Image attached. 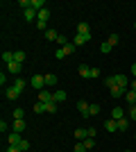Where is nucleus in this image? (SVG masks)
<instances>
[{
  "label": "nucleus",
  "mask_w": 136,
  "mask_h": 152,
  "mask_svg": "<svg viewBox=\"0 0 136 152\" xmlns=\"http://www.w3.org/2000/svg\"><path fill=\"white\" fill-rule=\"evenodd\" d=\"M30 86H32V89H36V91H43V86H45V75H34L32 80H30Z\"/></svg>",
  "instance_id": "nucleus-1"
},
{
  "label": "nucleus",
  "mask_w": 136,
  "mask_h": 152,
  "mask_svg": "<svg viewBox=\"0 0 136 152\" xmlns=\"http://www.w3.org/2000/svg\"><path fill=\"white\" fill-rule=\"evenodd\" d=\"M48 18H50V9H48V7L36 14V23H48Z\"/></svg>",
  "instance_id": "nucleus-2"
},
{
  "label": "nucleus",
  "mask_w": 136,
  "mask_h": 152,
  "mask_svg": "<svg viewBox=\"0 0 136 152\" xmlns=\"http://www.w3.org/2000/svg\"><path fill=\"white\" fill-rule=\"evenodd\" d=\"M39 102H43V104H48V102H55V100H52V93H50V91H39Z\"/></svg>",
  "instance_id": "nucleus-3"
},
{
  "label": "nucleus",
  "mask_w": 136,
  "mask_h": 152,
  "mask_svg": "<svg viewBox=\"0 0 136 152\" xmlns=\"http://www.w3.org/2000/svg\"><path fill=\"white\" fill-rule=\"evenodd\" d=\"M89 41H91V34H75V41H73V43L84 45V43H89Z\"/></svg>",
  "instance_id": "nucleus-4"
},
{
  "label": "nucleus",
  "mask_w": 136,
  "mask_h": 152,
  "mask_svg": "<svg viewBox=\"0 0 136 152\" xmlns=\"http://www.w3.org/2000/svg\"><path fill=\"white\" fill-rule=\"evenodd\" d=\"M89 107H91V104H89L86 100H79V102H77V109H79V114L84 116V118H89Z\"/></svg>",
  "instance_id": "nucleus-5"
},
{
  "label": "nucleus",
  "mask_w": 136,
  "mask_h": 152,
  "mask_svg": "<svg viewBox=\"0 0 136 152\" xmlns=\"http://www.w3.org/2000/svg\"><path fill=\"white\" fill-rule=\"evenodd\" d=\"M109 91H111V95H113V98H123L129 89H123V86H118V84H116V86H111Z\"/></svg>",
  "instance_id": "nucleus-6"
},
{
  "label": "nucleus",
  "mask_w": 136,
  "mask_h": 152,
  "mask_svg": "<svg viewBox=\"0 0 136 152\" xmlns=\"http://www.w3.org/2000/svg\"><path fill=\"white\" fill-rule=\"evenodd\" d=\"M20 68H23V64H18V61H12V64H7V70H9L12 75H18V73H20Z\"/></svg>",
  "instance_id": "nucleus-7"
},
{
  "label": "nucleus",
  "mask_w": 136,
  "mask_h": 152,
  "mask_svg": "<svg viewBox=\"0 0 136 152\" xmlns=\"http://www.w3.org/2000/svg\"><path fill=\"white\" fill-rule=\"evenodd\" d=\"M113 80H116V84H118V86H123V89H127V86H129L127 75H113Z\"/></svg>",
  "instance_id": "nucleus-8"
},
{
  "label": "nucleus",
  "mask_w": 136,
  "mask_h": 152,
  "mask_svg": "<svg viewBox=\"0 0 136 152\" xmlns=\"http://www.w3.org/2000/svg\"><path fill=\"white\" fill-rule=\"evenodd\" d=\"M104 129H107V132H111V134H116V132H118V121H113V118H111V121H107V123H104Z\"/></svg>",
  "instance_id": "nucleus-9"
},
{
  "label": "nucleus",
  "mask_w": 136,
  "mask_h": 152,
  "mask_svg": "<svg viewBox=\"0 0 136 152\" xmlns=\"http://www.w3.org/2000/svg\"><path fill=\"white\" fill-rule=\"evenodd\" d=\"M125 100H127V104H129V107H134L136 104V91H127V93H125Z\"/></svg>",
  "instance_id": "nucleus-10"
},
{
  "label": "nucleus",
  "mask_w": 136,
  "mask_h": 152,
  "mask_svg": "<svg viewBox=\"0 0 136 152\" xmlns=\"http://www.w3.org/2000/svg\"><path fill=\"white\" fill-rule=\"evenodd\" d=\"M52 100H55V102H64V100H66V91H64V89L55 91V93H52Z\"/></svg>",
  "instance_id": "nucleus-11"
},
{
  "label": "nucleus",
  "mask_w": 136,
  "mask_h": 152,
  "mask_svg": "<svg viewBox=\"0 0 136 152\" xmlns=\"http://www.w3.org/2000/svg\"><path fill=\"white\" fill-rule=\"evenodd\" d=\"M20 141H23V136H20L18 132H14V134H9V145H18Z\"/></svg>",
  "instance_id": "nucleus-12"
},
{
  "label": "nucleus",
  "mask_w": 136,
  "mask_h": 152,
  "mask_svg": "<svg viewBox=\"0 0 136 152\" xmlns=\"http://www.w3.org/2000/svg\"><path fill=\"white\" fill-rule=\"evenodd\" d=\"M18 95H20V91L16 89V86H9V89H7V98H9V100H16Z\"/></svg>",
  "instance_id": "nucleus-13"
},
{
  "label": "nucleus",
  "mask_w": 136,
  "mask_h": 152,
  "mask_svg": "<svg viewBox=\"0 0 136 152\" xmlns=\"http://www.w3.org/2000/svg\"><path fill=\"white\" fill-rule=\"evenodd\" d=\"M111 116H113V121H120V118H125V111L120 107H113V111H111Z\"/></svg>",
  "instance_id": "nucleus-14"
},
{
  "label": "nucleus",
  "mask_w": 136,
  "mask_h": 152,
  "mask_svg": "<svg viewBox=\"0 0 136 152\" xmlns=\"http://www.w3.org/2000/svg\"><path fill=\"white\" fill-rule=\"evenodd\" d=\"M34 9V12H41V9H45V2L43 0H32V5H30Z\"/></svg>",
  "instance_id": "nucleus-15"
},
{
  "label": "nucleus",
  "mask_w": 136,
  "mask_h": 152,
  "mask_svg": "<svg viewBox=\"0 0 136 152\" xmlns=\"http://www.w3.org/2000/svg\"><path fill=\"white\" fill-rule=\"evenodd\" d=\"M57 82H59L57 75H52V73H48V75H45V84H48V86H55Z\"/></svg>",
  "instance_id": "nucleus-16"
},
{
  "label": "nucleus",
  "mask_w": 136,
  "mask_h": 152,
  "mask_svg": "<svg viewBox=\"0 0 136 152\" xmlns=\"http://www.w3.org/2000/svg\"><path fill=\"white\" fill-rule=\"evenodd\" d=\"M12 127H14V132H18V134H20L23 129H25V121H14Z\"/></svg>",
  "instance_id": "nucleus-17"
},
{
  "label": "nucleus",
  "mask_w": 136,
  "mask_h": 152,
  "mask_svg": "<svg viewBox=\"0 0 136 152\" xmlns=\"http://www.w3.org/2000/svg\"><path fill=\"white\" fill-rule=\"evenodd\" d=\"M75 139H77V141H86V139H89L86 129H75Z\"/></svg>",
  "instance_id": "nucleus-18"
},
{
  "label": "nucleus",
  "mask_w": 136,
  "mask_h": 152,
  "mask_svg": "<svg viewBox=\"0 0 136 152\" xmlns=\"http://www.w3.org/2000/svg\"><path fill=\"white\" fill-rule=\"evenodd\" d=\"M79 77H91V68L86 66V64H82V66H79Z\"/></svg>",
  "instance_id": "nucleus-19"
},
{
  "label": "nucleus",
  "mask_w": 136,
  "mask_h": 152,
  "mask_svg": "<svg viewBox=\"0 0 136 152\" xmlns=\"http://www.w3.org/2000/svg\"><path fill=\"white\" fill-rule=\"evenodd\" d=\"M127 127H129L127 118H120V121H118V132H127Z\"/></svg>",
  "instance_id": "nucleus-20"
},
{
  "label": "nucleus",
  "mask_w": 136,
  "mask_h": 152,
  "mask_svg": "<svg viewBox=\"0 0 136 152\" xmlns=\"http://www.w3.org/2000/svg\"><path fill=\"white\" fill-rule=\"evenodd\" d=\"M14 61L23 64V61H25V52H23V50H16V52H14Z\"/></svg>",
  "instance_id": "nucleus-21"
},
{
  "label": "nucleus",
  "mask_w": 136,
  "mask_h": 152,
  "mask_svg": "<svg viewBox=\"0 0 136 152\" xmlns=\"http://www.w3.org/2000/svg\"><path fill=\"white\" fill-rule=\"evenodd\" d=\"M111 48H113V45H111L109 41H104V43L100 45V52H102V55H109V52H111Z\"/></svg>",
  "instance_id": "nucleus-22"
},
{
  "label": "nucleus",
  "mask_w": 136,
  "mask_h": 152,
  "mask_svg": "<svg viewBox=\"0 0 136 152\" xmlns=\"http://www.w3.org/2000/svg\"><path fill=\"white\" fill-rule=\"evenodd\" d=\"M45 114H57V102H48L45 104Z\"/></svg>",
  "instance_id": "nucleus-23"
},
{
  "label": "nucleus",
  "mask_w": 136,
  "mask_h": 152,
  "mask_svg": "<svg viewBox=\"0 0 136 152\" xmlns=\"http://www.w3.org/2000/svg\"><path fill=\"white\" fill-rule=\"evenodd\" d=\"M36 14H39V12H34L32 7H30V9H25V20H34V18H36Z\"/></svg>",
  "instance_id": "nucleus-24"
},
{
  "label": "nucleus",
  "mask_w": 136,
  "mask_h": 152,
  "mask_svg": "<svg viewBox=\"0 0 136 152\" xmlns=\"http://www.w3.org/2000/svg\"><path fill=\"white\" fill-rule=\"evenodd\" d=\"M77 34H91L89 32V23H79L77 25Z\"/></svg>",
  "instance_id": "nucleus-25"
},
{
  "label": "nucleus",
  "mask_w": 136,
  "mask_h": 152,
  "mask_svg": "<svg viewBox=\"0 0 136 152\" xmlns=\"http://www.w3.org/2000/svg\"><path fill=\"white\" fill-rule=\"evenodd\" d=\"M2 61H5V64H12L14 61V52L5 50V52H2Z\"/></svg>",
  "instance_id": "nucleus-26"
},
{
  "label": "nucleus",
  "mask_w": 136,
  "mask_h": 152,
  "mask_svg": "<svg viewBox=\"0 0 136 152\" xmlns=\"http://www.w3.org/2000/svg\"><path fill=\"white\" fill-rule=\"evenodd\" d=\"M12 86H16V89L20 91V93H23V91H25V80H14V84Z\"/></svg>",
  "instance_id": "nucleus-27"
},
{
  "label": "nucleus",
  "mask_w": 136,
  "mask_h": 152,
  "mask_svg": "<svg viewBox=\"0 0 136 152\" xmlns=\"http://www.w3.org/2000/svg\"><path fill=\"white\" fill-rule=\"evenodd\" d=\"M57 37H59V34L55 30H48V32H45V39H48V41H57Z\"/></svg>",
  "instance_id": "nucleus-28"
},
{
  "label": "nucleus",
  "mask_w": 136,
  "mask_h": 152,
  "mask_svg": "<svg viewBox=\"0 0 136 152\" xmlns=\"http://www.w3.org/2000/svg\"><path fill=\"white\" fill-rule=\"evenodd\" d=\"M75 48H77L75 43H66V45H64V52H66V55H73V52H75Z\"/></svg>",
  "instance_id": "nucleus-29"
},
{
  "label": "nucleus",
  "mask_w": 136,
  "mask_h": 152,
  "mask_svg": "<svg viewBox=\"0 0 136 152\" xmlns=\"http://www.w3.org/2000/svg\"><path fill=\"white\" fill-rule=\"evenodd\" d=\"M97 114H100V107H97V104H91L89 107V118L91 116H97Z\"/></svg>",
  "instance_id": "nucleus-30"
},
{
  "label": "nucleus",
  "mask_w": 136,
  "mask_h": 152,
  "mask_svg": "<svg viewBox=\"0 0 136 152\" xmlns=\"http://www.w3.org/2000/svg\"><path fill=\"white\" fill-rule=\"evenodd\" d=\"M34 111H36V114H45V104L43 102H36V104H34Z\"/></svg>",
  "instance_id": "nucleus-31"
},
{
  "label": "nucleus",
  "mask_w": 136,
  "mask_h": 152,
  "mask_svg": "<svg viewBox=\"0 0 136 152\" xmlns=\"http://www.w3.org/2000/svg\"><path fill=\"white\" fill-rule=\"evenodd\" d=\"M84 145H86V150H93V148H95V139H91V136H89V139L84 141Z\"/></svg>",
  "instance_id": "nucleus-32"
},
{
  "label": "nucleus",
  "mask_w": 136,
  "mask_h": 152,
  "mask_svg": "<svg viewBox=\"0 0 136 152\" xmlns=\"http://www.w3.org/2000/svg\"><path fill=\"white\" fill-rule=\"evenodd\" d=\"M75 152H86V145H84V141H77V143H75Z\"/></svg>",
  "instance_id": "nucleus-33"
},
{
  "label": "nucleus",
  "mask_w": 136,
  "mask_h": 152,
  "mask_svg": "<svg viewBox=\"0 0 136 152\" xmlns=\"http://www.w3.org/2000/svg\"><path fill=\"white\" fill-rule=\"evenodd\" d=\"M23 109H14V121H23Z\"/></svg>",
  "instance_id": "nucleus-34"
},
{
  "label": "nucleus",
  "mask_w": 136,
  "mask_h": 152,
  "mask_svg": "<svg viewBox=\"0 0 136 152\" xmlns=\"http://www.w3.org/2000/svg\"><path fill=\"white\" fill-rule=\"evenodd\" d=\"M57 43H59V48H64V45L68 43V39H66L64 34H59V37H57Z\"/></svg>",
  "instance_id": "nucleus-35"
},
{
  "label": "nucleus",
  "mask_w": 136,
  "mask_h": 152,
  "mask_svg": "<svg viewBox=\"0 0 136 152\" xmlns=\"http://www.w3.org/2000/svg\"><path fill=\"white\" fill-rule=\"evenodd\" d=\"M18 148H20L23 152H25V150H30V141H25V139H23V141L18 143Z\"/></svg>",
  "instance_id": "nucleus-36"
},
{
  "label": "nucleus",
  "mask_w": 136,
  "mask_h": 152,
  "mask_svg": "<svg viewBox=\"0 0 136 152\" xmlns=\"http://www.w3.org/2000/svg\"><path fill=\"white\" fill-rule=\"evenodd\" d=\"M104 84H107L109 89H111V86H116V80H113V75H111V77H107V80H104Z\"/></svg>",
  "instance_id": "nucleus-37"
},
{
  "label": "nucleus",
  "mask_w": 136,
  "mask_h": 152,
  "mask_svg": "<svg viewBox=\"0 0 136 152\" xmlns=\"http://www.w3.org/2000/svg\"><path fill=\"white\" fill-rule=\"evenodd\" d=\"M55 57H57V59H64V57H66L64 48H57V52H55Z\"/></svg>",
  "instance_id": "nucleus-38"
},
{
  "label": "nucleus",
  "mask_w": 136,
  "mask_h": 152,
  "mask_svg": "<svg viewBox=\"0 0 136 152\" xmlns=\"http://www.w3.org/2000/svg\"><path fill=\"white\" fill-rule=\"evenodd\" d=\"M100 77V68H91V80H97Z\"/></svg>",
  "instance_id": "nucleus-39"
},
{
  "label": "nucleus",
  "mask_w": 136,
  "mask_h": 152,
  "mask_svg": "<svg viewBox=\"0 0 136 152\" xmlns=\"http://www.w3.org/2000/svg\"><path fill=\"white\" fill-rule=\"evenodd\" d=\"M107 41H109V43H111V45H116V43H118V34H111V37H109V39H107Z\"/></svg>",
  "instance_id": "nucleus-40"
},
{
  "label": "nucleus",
  "mask_w": 136,
  "mask_h": 152,
  "mask_svg": "<svg viewBox=\"0 0 136 152\" xmlns=\"http://www.w3.org/2000/svg\"><path fill=\"white\" fill-rule=\"evenodd\" d=\"M129 118H132V121H136V104H134V107H129Z\"/></svg>",
  "instance_id": "nucleus-41"
},
{
  "label": "nucleus",
  "mask_w": 136,
  "mask_h": 152,
  "mask_svg": "<svg viewBox=\"0 0 136 152\" xmlns=\"http://www.w3.org/2000/svg\"><path fill=\"white\" fill-rule=\"evenodd\" d=\"M86 134H89V136H91V139H95V127H89V129H86Z\"/></svg>",
  "instance_id": "nucleus-42"
},
{
  "label": "nucleus",
  "mask_w": 136,
  "mask_h": 152,
  "mask_svg": "<svg viewBox=\"0 0 136 152\" xmlns=\"http://www.w3.org/2000/svg\"><path fill=\"white\" fill-rule=\"evenodd\" d=\"M36 27H39V30H43V32L50 30V27H48V23H36Z\"/></svg>",
  "instance_id": "nucleus-43"
},
{
  "label": "nucleus",
  "mask_w": 136,
  "mask_h": 152,
  "mask_svg": "<svg viewBox=\"0 0 136 152\" xmlns=\"http://www.w3.org/2000/svg\"><path fill=\"white\" fill-rule=\"evenodd\" d=\"M7 152H23V150H20L18 145H9V148H7Z\"/></svg>",
  "instance_id": "nucleus-44"
},
{
  "label": "nucleus",
  "mask_w": 136,
  "mask_h": 152,
  "mask_svg": "<svg viewBox=\"0 0 136 152\" xmlns=\"http://www.w3.org/2000/svg\"><path fill=\"white\" fill-rule=\"evenodd\" d=\"M7 129H9V125L5 121H0V132H7Z\"/></svg>",
  "instance_id": "nucleus-45"
},
{
  "label": "nucleus",
  "mask_w": 136,
  "mask_h": 152,
  "mask_svg": "<svg viewBox=\"0 0 136 152\" xmlns=\"http://www.w3.org/2000/svg\"><path fill=\"white\" fill-rule=\"evenodd\" d=\"M132 80H136V64L132 66Z\"/></svg>",
  "instance_id": "nucleus-46"
},
{
  "label": "nucleus",
  "mask_w": 136,
  "mask_h": 152,
  "mask_svg": "<svg viewBox=\"0 0 136 152\" xmlns=\"http://www.w3.org/2000/svg\"><path fill=\"white\" fill-rule=\"evenodd\" d=\"M132 91H136V80H132Z\"/></svg>",
  "instance_id": "nucleus-47"
},
{
  "label": "nucleus",
  "mask_w": 136,
  "mask_h": 152,
  "mask_svg": "<svg viewBox=\"0 0 136 152\" xmlns=\"http://www.w3.org/2000/svg\"><path fill=\"white\" fill-rule=\"evenodd\" d=\"M134 30H136V23H134Z\"/></svg>",
  "instance_id": "nucleus-48"
},
{
  "label": "nucleus",
  "mask_w": 136,
  "mask_h": 152,
  "mask_svg": "<svg viewBox=\"0 0 136 152\" xmlns=\"http://www.w3.org/2000/svg\"><path fill=\"white\" fill-rule=\"evenodd\" d=\"M134 139H136V134H134Z\"/></svg>",
  "instance_id": "nucleus-49"
},
{
  "label": "nucleus",
  "mask_w": 136,
  "mask_h": 152,
  "mask_svg": "<svg viewBox=\"0 0 136 152\" xmlns=\"http://www.w3.org/2000/svg\"><path fill=\"white\" fill-rule=\"evenodd\" d=\"M127 152H132V150H127Z\"/></svg>",
  "instance_id": "nucleus-50"
}]
</instances>
